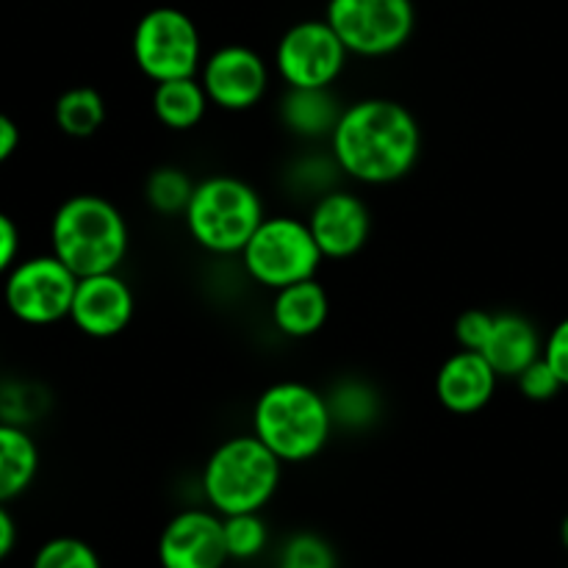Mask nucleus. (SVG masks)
I'll list each match as a JSON object with an SVG mask.
<instances>
[{
  "instance_id": "29",
  "label": "nucleus",
  "mask_w": 568,
  "mask_h": 568,
  "mask_svg": "<svg viewBox=\"0 0 568 568\" xmlns=\"http://www.w3.org/2000/svg\"><path fill=\"white\" fill-rule=\"evenodd\" d=\"M544 361L552 366L555 375L568 388V316L552 327V333L544 342Z\"/></svg>"
},
{
  "instance_id": "28",
  "label": "nucleus",
  "mask_w": 568,
  "mask_h": 568,
  "mask_svg": "<svg viewBox=\"0 0 568 568\" xmlns=\"http://www.w3.org/2000/svg\"><path fill=\"white\" fill-rule=\"evenodd\" d=\"M494 314L486 308H469L455 320V342L464 349H475L483 353L488 336H491Z\"/></svg>"
},
{
  "instance_id": "25",
  "label": "nucleus",
  "mask_w": 568,
  "mask_h": 568,
  "mask_svg": "<svg viewBox=\"0 0 568 568\" xmlns=\"http://www.w3.org/2000/svg\"><path fill=\"white\" fill-rule=\"evenodd\" d=\"M31 568H103V564L83 538L55 536L37 549Z\"/></svg>"
},
{
  "instance_id": "33",
  "label": "nucleus",
  "mask_w": 568,
  "mask_h": 568,
  "mask_svg": "<svg viewBox=\"0 0 568 568\" xmlns=\"http://www.w3.org/2000/svg\"><path fill=\"white\" fill-rule=\"evenodd\" d=\"M560 541H564V547H566V552H568V514H566L564 525H560Z\"/></svg>"
},
{
  "instance_id": "12",
  "label": "nucleus",
  "mask_w": 568,
  "mask_h": 568,
  "mask_svg": "<svg viewBox=\"0 0 568 568\" xmlns=\"http://www.w3.org/2000/svg\"><path fill=\"white\" fill-rule=\"evenodd\" d=\"M305 220L327 261L355 258L372 239L369 205L349 189H327L316 194Z\"/></svg>"
},
{
  "instance_id": "18",
  "label": "nucleus",
  "mask_w": 568,
  "mask_h": 568,
  "mask_svg": "<svg viewBox=\"0 0 568 568\" xmlns=\"http://www.w3.org/2000/svg\"><path fill=\"white\" fill-rule=\"evenodd\" d=\"M344 105L333 89H288L281 98L277 114L283 128L300 139H331Z\"/></svg>"
},
{
  "instance_id": "19",
  "label": "nucleus",
  "mask_w": 568,
  "mask_h": 568,
  "mask_svg": "<svg viewBox=\"0 0 568 568\" xmlns=\"http://www.w3.org/2000/svg\"><path fill=\"white\" fill-rule=\"evenodd\" d=\"M153 116L166 128V131H194L205 120L211 109V100L205 94L203 83L197 75L172 78L153 87Z\"/></svg>"
},
{
  "instance_id": "16",
  "label": "nucleus",
  "mask_w": 568,
  "mask_h": 568,
  "mask_svg": "<svg viewBox=\"0 0 568 568\" xmlns=\"http://www.w3.org/2000/svg\"><path fill=\"white\" fill-rule=\"evenodd\" d=\"M272 327L286 338H311L331 320V294L316 277L277 288L272 297Z\"/></svg>"
},
{
  "instance_id": "10",
  "label": "nucleus",
  "mask_w": 568,
  "mask_h": 568,
  "mask_svg": "<svg viewBox=\"0 0 568 568\" xmlns=\"http://www.w3.org/2000/svg\"><path fill=\"white\" fill-rule=\"evenodd\" d=\"M349 50L325 17L300 20L281 33L272 70L288 89H333L347 67Z\"/></svg>"
},
{
  "instance_id": "7",
  "label": "nucleus",
  "mask_w": 568,
  "mask_h": 568,
  "mask_svg": "<svg viewBox=\"0 0 568 568\" xmlns=\"http://www.w3.org/2000/svg\"><path fill=\"white\" fill-rule=\"evenodd\" d=\"M131 55L136 70L153 83L197 75L205 59L203 33L183 9L155 6L133 26Z\"/></svg>"
},
{
  "instance_id": "9",
  "label": "nucleus",
  "mask_w": 568,
  "mask_h": 568,
  "mask_svg": "<svg viewBox=\"0 0 568 568\" xmlns=\"http://www.w3.org/2000/svg\"><path fill=\"white\" fill-rule=\"evenodd\" d=\"M78 275L53 253L20 258L3 277V303L17 322L48 327L70 320Z\"/></svg>"
},
{
  "instance_id": "22",
  "label": "nucleus",
  "mask_w": 568,
  "mask_h": 568,
  "mask_svg": "<svg viewBox=\"0 0 568 568\" xmlns=\"http://www.w3.org/2000/svg\"><path fill=\"white\" fill-rule=\"evenodd\" d=\"M109 105L94 87H72L59 94L53 105V120L64 136L89 139L105 125Z\"/></svg>"
},
{
  "instance_id": "15",
  "label": "nucleus",
  "mask_w": 568,
  "mask_h": 568,
  "mask_svg": "<svg viewBox=\"0 0 568 568\" xmlns=\"http://www.w3.org/2000/svg\"><path fill=\"white\" fill-rule=\"evenodd\" d=\"M499 375L488 358L475 349L449 355L436 372V397L444 410L455 416H475L488 408L497 394Z\"/></svg>"
},
{
  "instance_id": "2",
  "label": "nucleus",
  "mask_w": 568,
  "mask_h": 568,
  "mask_svg": "<svg viewBox=\"0 0 568 568\" xmlns=\"http://www.w3.org/2000/svg\"><path fill=\"white\" fill-rule=\"evenodd\" d=\"M131 250L125 214L103 194L81 192L67 197L50 220V253L78 277L120 272Z\"/></svg>"
},
{
  "instance_id": "21",
  "label": "nucleus",
  "mask_w": 568,
  "mask_h": 568,
  "mask_svg": "<svg viewBox=\"0 0 568 568\" xmlns=\"http://www.w3.org/2000/svg\"><path fill=\"white\" fill-rule=\"evenodd\" d=\"M327 394V405H331L333 425L344 427V430H366L381 419V394L375 386L358 377H344V381L333 383Z\"/></svg>"
},
{
  "instance_id": "3",
  "label": "nucleus",
  "mask_w": 568,
  "mask_h": 568,
  "mask_svg": "<svg viewBox=\"0 0 568 568\" xmlns=\"http://www.w3.org/2000/svg\"><path fill=\"white\" fill-rule=\"evenodd\" d=\"M333 416L327 394L303 381L266 386L253 405V433L286 464H308L331 444Z\"/></svg>"
},
{
  "instance_id": "26",
  "label": "nucleus",
  "mask_w": 568,
  "mask_h": 568,
  "mask_svg": "<svg viewBox=\"0 0 568 568\" xmlns=\"http://www.w3.org/2000/svg\"><path fill=\"white\" fill-rule=\"evenodd\" d=\"M277 568H338V558L327 538L303 530L283 544Z\"/></svg>"
},
{
  "instance_id": "8",
  "label": "nucleus",
  "mask_w": 568,
  "mask_h": 568,
  "mask_svg": "<svg viewBox=\"0 0 568 568\" xmlns=\"http://www.w3.org/2000/svg\"><path fill=\"white\" fill-rule=\"evenodd\" d=\"M325 20L358 59L399 53L416 31L414 0H327Z\"/></svg>"
},
{
  "instance_id": "11",
  "label": "nucleus",
  "mask_w": 568,
  "mask_h": 568,
  "mask_svg": "<svg viewBox=\"0 0 568 568\" xmlns=\"http://www.w3.org/2000/svg\"><path fill=\"white\" fill-rule=\"evenodd\" d=\"M197 78L211 105L242 114L270 94L272 64L247 44H222L205 55Z\"/></svg>"
},
{
  "instance_id": "5",
  "label": "nucleus",
  "mask_w": 568,
  "mask_h": 568,
  "mask_svg": "<svg viewBox=\"0 0 568 568\" xmlns=\"http://www.w3.org/2000/svg\"><path fill=\"white\" fill-rule=\"evenodd\" d=\"M266 216L264 197L236 175H205L194 186L183 214L189 239L211 255H239Z\"/></svg>"
},
{
  "instance_id": "20",
  "label": "nucleus",
  "mask_w": 568,
  "mask_h": 568,
  "mask_svg": "<svg viewBox=\"0 0 568 568\" xmlns=\"http://www.w3.org/2000/svg\"><path fill=\"white\" fill-rule=\"evenodd\" d=\"M39 447L31 433L0 419V503L22 497L39 475Z\"/></svg>"
},
{
  "instance_id": "14",
  "label": "nucleus",
  "mask_w": 568,
  "mask_h": 568,
  "mask_svg": "<svg viewBox=\"0 0 568 568\" xmlns=\"http://www.w3.org/2000/svg\"><path fill=\"white\" fill-rule=\"evenodd\" d=\"M227 560L225 527L216 510H181L161 530V568H225Z\"/></svg>"
},
{
  "instance_id": "1",
  "label": "nucleus",
  "mask_w": 568,
  "mask_h": 568,
  "mask_svg": "<svg viewBox=\"0 0 568 568\" xmlns=\"http://www.w3.org/2000/svg\"><path fill=\"white\" fill-rule=\"evenodd\" d=\"M327 142L338 172L364 186H388L416 170L425 139L419 120L405 103L361 98L344 105Z\"/></svg>"
},
{
  "instance_id": "30",
  "label": "nucleus",
  "mask_w": 568,
  "mask_h": 568,
  "mask_svg": "<svg viewBox=\"0 0 568 568\" xmlns=\"http://www.w3.org/2000/svg\"><path fill=\"white\" fill-rule=\"evenodd\" d=\"M20 261V227L6 211H0V277Z\"/></svg>"
},
{
  "instance_id": "32",
  "label": "nucleus",
  "mask_w": 568,
  "mask_h": 568,
  "mask_svg": "<svg viewBox=\"0 0 568 568\" xmlns=\"http://www.w3.org/2000/svg\"><path fill=\"white\" fill-rule=\"evenodd\" d=\"M17 547V525L14 516L9 514L6 503H0V564L14 552Z\"/></svg>"
},
{
  "instance_id": "4",
  "label": "nucleus",
  "mask_w": 568,
  "mask_h": 568,
  "mask_svg": "<svg viewBox=\"0 0 568 568\" xmlns=\"http://www.w3.org/2000/svg\"><path fill=\"white\" fill-rule=\"evenodd\" d=\"M283 460L255 433L216 444L205 458L200 486L211 510L220 516L261 514L281 488Z\"/></svg>"
},
{
  "instance_id": "23",
  "label": "nucleus",
  "mask_w": 568,
  "mask_h": 568,
  "mask_svg": "<svg viewBox=\"0 0 568 568\" xmlns=\"http://www.w3.org/2000/svg\"><path fill=\"white\" fill-rule=\"evenodd\" d=\"M194 186H197V181L183 166L161 164L144 181V200L159 216H183Z\"/></svg>"
},
{
  "instance_id": "31",
  "label": "nucleus",
  "mask_w": 568,
  "mask_h": 568,
  "mask_svg": "<svg viewBox=\"0 0 568 568\" xmlns=\"http://www.w3.org/2000/svg\"><path fill=\"white\" fill-rule=\"evenodd\" d=\"M20 125L0 111V164H6L20 150Z\"/></svg>"
},
{
  "instance_id": "6",
  "label": "nucleus",
  "mask_w": 568,
  "mask_h": 568,
  "mask_svg": "<svg viewBox=\"0 0 568 568\" xmlns=\"http://www.w3.org/2000/svg\"><path fill=\"white\" fill-rule=\"evenodd\" d=\"M239 258L250 281L277 292L316 277L325 255L311 233L308 220L292 214H266Z\"/></svg>"
},
{
  "instance_id": "13",
  "label": "nucleus",
  "mask_w": 568,
  "mask_h": 568,
  "mask_svg": "<svg viewBox=\"0 0 568 568\" xmlns=\"http://www.w3.org/2000/svg\"><path fill=\"white\" fill-rule=\"evenodd\" d=\"M136 316V294L120 272L78 277L70 322L89 338H116Z\"/></svg>"
},
{
  "instance_id": "17",
  "label": "nucleus",
  "mask_w": 568,
  "mask_h": 568,
  "mask_svg": "<svg viewBox=\"0 0 568 568\" xmlns=\"http://www.w3.org/2000/svg\"><path fill=\"white\" fill-rule=\"evenodd\" d=\"M483 355L499 377L516 381L532 361L541 358L544 342L538 336V327L527 316L516 314V311H503V314H494L491 336L483 347Z\"/></svg>"
},
{
  "instance_id": "27",
  "label": "nucleus",
  "mask_w": 568,
  "mask_h": 568,
  "mask_svg": "<svg viewBox=\"0 0 568 568\" xmlns=\"http://www.w3.org/2000/svg\"><path fill=\"white\" fill-rule=\"evenodd\" d=\"M516 386H519V392L525 394L530 403H549V399H555L566 388L564 383H560V377L555 375L552 366L544 361V355L538 361H532V364L516 377Z\"/></svg>"
},
{
  "instance_id": "24",
  "label": "nucleus",
  "mask_w": 568,
  "mask_h": 568,
  "mask_svg": "<svg viewBox=\"0 0 568 568\" xmlns=\"http://www.w3.org/2000/svg\"><path fill=\"white\" fill-rule=\"evenodd\" d=\"M225 527V547L231 560H253L270 544V527L261 514H236L222 516Z\"/></svg>"
}]
</instances>
